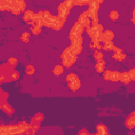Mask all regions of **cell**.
I'll return each instance as SVG.
<instances>
[{"mask_svg":"<svg viewBox=\"0 0 135 135\" xmlns=\"http://www.w3.org/2000/svg\"><path fill=\"white\" fill-rule=\"evenodd\" d=\"M28 130H30V123L22 120L16 124H9V126L1 124L0 135H26Z\"/></svg>","mask_w":135,"mask_h":135,"instance_id":"obj_1","label":"cell"},{"mask_svg":"<svg viewBox=\"0 0 135 135\" xmlns=\"http://www.w3.org/2000/svg\"><path fill=\"white\" fill-rule=\"evenodd\" d=\"M77 57H78V56L75 55V54L72 52V50H71L70 46L65 47V49L62 51L61 55H60L62 65H63L64 68H68V69H70V68L76 62Z\"/></svg>","mask_w":135,"mask_h":135,"instance_id":"obj_2","label":"cell"},{"mask_svg":"<svg viewBox=\"0 0 135 135\" xmlns=\"http://www.w3.org/2000/svg\"><path fill=\"white\" fill-rule=\"evenodd\" d=\"M103 1L102 0H99V1H91L90 4H89V7H88V13H89V17L91 19V25H96L98 24V11H99V5L102 3Z\"/></svg>","mask_w":135,"mask_h":135,"instance_id":"obj_3","label":"cell"},{"mask_svg":"<svg viewBox=\"0 0 135 135\" xmlns=\"http://www.w3.org/2000/svg\"><path fill=\"white\" fill-rule=\"evenodd\" d=\"M38 15L40 17L41 20V26H47V27H52L55 20H56V16H54L53 14H51L49 11L44 9V11H39Z\"/></svg>","mask_w":135,"mask_h":135,"instance_id":"obj_4","label":"cell"},{"mask_svg":"<svg viewBox=\"0 0 135 135\" xmlns=\"http://www.w3.org/2000/svg\"><path fill=\"white\" fill-rule=\"evenodd\" d=\"M73 5H74V1H72V0H65V1L61 2L57 7V13H58L57 16L66 19V17L70 15V12H71Z\"/></svg>","mask_w":135,"mask_h":135,"instance_id":"obj_5","label":"cell"},{"mask_svg":"<svg viewBox=\"0 0 135 135\" xmlns=\"http://www.w3.org/2000/svg\"><path fill=\"white\" fill-rule=\"evenodd\" d=\"M65 81L69 85V88L75 92V91H78L81 86V81H80V78L78 77L77 74L75 73H70L65 76Z\"/></svg>","mask_w":135,"mask_h":135,"instance_id":"obj_6","label":"cell"},{"mask_svg":"<svg viewBox=\"0 0 135 135\" xmlns=\"http://www.w3.org/2000/svg\"><path fill=\"white\" fill-rule=\"evenodd\" d=\"M102 33H103V25L100 23H98L96 25H91L90 27L86 28V34L94 41H99Z\"/></svg>","mask_w":135,"mask_h":135,"instance_id":"obj_7","label":"cell"},{"mask_svg":"<svg viewBox=\"0 0 135 135\" xmlns=\"http://www.w3.org/2000/svg\"><path fill=\"white\" fill-rule=\"evenodd\" d=\"M83 30H84V27H83L80 23H78V22L76 21V22L73 24V26L71 27V30H70V34H69L70 40H74V39H77V38L82 37Z\"/></svg>","mask_w":135,"mask_h":135,"instance_id":"obj_8","label":"cell"},{"mask_svg":"<svg viewBox=\"0 0 135 135\" xmlns=\"http://www.w3.org/2000/svg\"><path fill=\"white\" fill-rule=\"evenodd\" d=\"M25 8H26V3H25V1H23V0H14L11 12L13 13V15L18 16V15H20L22 12L24 13V12L26 11Z\"/></svg>","mask_w":135,"mask_h":135,"instance_id":"obj_9","label":"cell"},{"mask_svg":"<svg viewBox=\"0 0 135 135\" xmlns=\"http://www.w3.org/2000/svg\"><path fill=\"white\" fill-rule=\"evenodd\" d=\"M102 77L107 81H120L121 79V73L118 71H112V70H105L102 74Z\"/></svg>","mask_w":135,"mask_h":135,"instance_id":"obj_10","label":"cell"},{"mask_svg":"<svg viewBox=\"0 0 135 135\" xmlns=\"http://www.w3.org/2000/svg\"><path fill=\"white\" fill-rule=\"evenodd\" d=\"M43 118H44V116H43L42 113H36V114L32 117L31 122H30V128L33 130L34 133L39 129L41 122L43 121Z\"/></svg>","mask_w":135,"mask_h":135,"instance_id":"obj_11","label":"cell"},{"mask_svg":"<svg viewBox=\"0 0 135 135\" xmlns=\"http://www.w3.org/2000/svg\"><path fill=\"white\" fill-rule=\"evenodd\" d=\"M82 37H80V38H77V39H74V40H71V45H70V47H71V50H72V52L75 54V55H79L80 53H81V51H82Z\"/></svg>","mask_w":135,"mask_h":135,"instance_id":"obj_12","label":"cell"},{"mask_svg":"<svg viewBox=\"0 0 135 135\" xmlns=\"http://www.w3.org/2000/svg\"><path fill=\"white\" fill-rule=\"evenodd\" d=\"M78 23H80L84 28H88L91 26V19L89 17V13L88 11H83L81 12V14L78 16V20H77Z\"/></svg>","mask_w":135,"mask_h":135,"instance_id":"obj_13","label":"cell"},{"mask_svg":"<svg viewBox=\"0 0 135 135\" xmlns=\"http://www.w3.org/2000/svg\"><path fill=\"white\" fill-rule=\"evenodd\" d=\"M113 38H114V33L111 30H105L103 31V33L100 36L99 42H102V44L108 43V42H113Z\"/></svg>","mask_w":135,"mask_h":135,"instance_id":"obj_14","label":"cell"},{"mask_svg":"<svg viewBox=\"0 0 135 135\" xmlns=\"http://www.w3.org/2000/svg\"><path fill=\"white\" fill-rule=\"evenodd\" d=\"M65 22V18H62V17H59V16H56V20L52 26V28L54 31H60L62 27H63V24Z\"/></svg>","mask_w":135,"mask_h":135,"instance_id":"obj_15","label":"cell"},{"mask_svg":"<svg viewBox=\"0 0 135 135\" xmlns=\"http://www.w3.org/2000/svg\"><path fill=\"white\" fill-rule=\"evenodd\" d=\"M126 127L128 129H134L135 128V111H133L126 119V122H124Z\"/></svg>","mask_w":135,"mask_h":135,"instance_id":"obj_16","label":"cell"},{"mask_svg":"<svg viewBox=\"0 0 135 135\" xmlns=\"http://www.w3.org/2000/svg\"><path fill=\"white\" fill-rule=\"evenodd\" d=\"M34 16H35V13L33 12V11H31V9H26L24 13H23V15H22V18H23V20L27 23V24H32V21H33V18H34Z\"/></svg>","mask_w":135,"mask_h":135,"instance_id":"obj_17","label":"cell"},{"mask_svg":"<svg viewBox=\"0 0 135 135\" xmlns=\"http://www.w3.org/2000/svg\"><path fill=\"white\" fill-rule=\"evenodd\" d=\"M14 0H2L0 1V9L1 11H11L13 6Z\"/></svg>","mask_w":135,"mask_h":135,"instance_id":"obj_18","label":"cell"},{"mask_svg":"<svg viewBox=\"0 0 135 135\" xmlns=\"http://www.w3.org/2000/svg\"><path fill=\"white\" fill-rule=\"evenodd\" d=\"M95 135H110L108 132L107 127L103 123H98L96 127V133Z\"/></svg>","mask_w":135,"mask_h":135,"instance_id":"obj_19","label":"cell"},{"mask_svg":"<svg viewBox=\"0 0 135 135\" xmlns=\"http://www.w3.org/2000/svg\"><path fill=\"white\" fill-rule=\"evenodd\" d=\"M95 70H96V72L97 73H102L103 74V72L105 71V61L104 60H101V61H98V62H96V64H95Z\"/></svg>","mask_w":135,"mask_h":135,"instance_id":"obj_20","label":"cell"},{"mask_svg":"<svg viewBox=\"0 0 135 135\" xmlns=\"http://www.w3.org/2000/svg\"><path fill=\"white\" fill-rule=\"evenodd\" d=\"M63 72H64V66H63L62 64H57V65H55L54 69H53V74H54L55 76H57V77L60 76V75H62Z\"/></svg>","mask_w":135,"mask_h":135,"instance_id":"obj_21","label":"cell"},{"mask_svg":"<svg viewBox=\"0 0 135 135\" xmlns=\"http://www.w3.org/2000/svg\"><path fill=\"white\" fill-rule=\"evenodd\" d=\"M0 108H1V110H2L4 113H6V114H8V115H11V114L14 113V109H13L12 105L8 104L7 102H5V103H3V104H0Z\"/></svg>","mask_w":135,"mask_h":135,"instance_id":"obj_22","label":"cell"},{"mask_svg":"<svg viewBox=\"0 0 135 135\" xmlns=\"http://www.w3.org/2000/svg\"><path fill=\"white\" fill-rule=\"evenodd\" d=\"M120 81L123 82L124 84H129V83L132 81V80H131V77H130V74H129V71L121 73V79H120Z\"/></svg>","mask_w":135,"mask_h":135,"instance_id":"obj_23","label":"cell"},{"mask_svg":"<svg viewBox=\"0 0 135 135\" xmlns=\"http://www.w3.org/2000/svg\"><path fill=\"white\" fill-rule=\"evenodd\" d=\"M94 59L96 60V62L103 60V54H102V52L99 51V50H96L94 52Z\"/></svg>","mask_w":135,"mask_h":135,"instance_id":"obj_24","label":"cell"},{"mask_svg":"<svg viewBox=\"0 0 135 135\" xmlns=\"http://www.w3.org/2000/svg\"><path fill=\"white\" fill-rule=\"evenodd\" d=\"M30 31L34 35H39L41 33V26H39V25H31Z\"/></svg>","mask_w":135,"mask_h":135,"instance_id":"obj_25","label":"cell"},{"mask_svg":"<svg viewBox=\"0 0 135 135\" xmlns=\"http://www.w3.org/2000/svg\"><path fill=\"white\" fill-rule=\"evenodd\" d=\"M126 58V54L124 53H120V54H113V59L115 61H123Z\"/></svg>","mask_w":135,"mask_h":135,"instance_id":"obj_26","label":"cell"},{"mask_svg":"<svg viewBox=\"0 0 135 135\" xmlns=\"http://www.w3.org/2000/svg\"><path fill=\"white\" fill-rule=\"evenodd\" d=\"M0 103L1 104H3V103H5L6 102V99L8 98V94L6 93V92H4L3 90H1V93H0Z\"/></svg>","mask_w":135,"mask_h":135,"instance_id":"obj_27","label":"cell"},{"mask_svg":"<svg viewBox=\"0 0 135 135\" xmlns=\"http://www.w3.org/2000/svg\"><path fill=\"white\" fill-rule=\"evenodd\" d=\"M110 19L111 20H113V21H116L118 18H119V13L117 12V11H115V9H113V11H111L110 12Z\"/></svg>","mask_w":135,"mask_h":135,"instance_id":"obj_28","label":"cell"},{"mask_svg":"<svg viewBox=\"0 0 135 135\" xmlns=\"http://www.w3.org/2000/svg\"><path fill=\"white\" fill-rule=\"evenodd\" d=\"M114 46L115 45H114L113 42H108V43L102 44V50H104V51H113Z\"/></svg>","mask_w":135,"mask_h":135,"instance_id":"obj_29","label":"cell"},{"mask_svg":"<svg viewBox=\"0 0 135 135\" xmlns=\"http://www.w3.org/2000/svg\"><path fill=\"white\" fill-rule=\"evenodd\" d=\"M30 37H31V34L28 33V32H23L22 34H21V40L23 41V42H28V40H30Z\"/></svg>","mask_w":135,"mask_h":135,"instance_id":"obj_30","label":"cell"},{"mask_svg":"<svg viewBox=\"0 0 135 135\" xmlns=\"http://www.w3.org/2000/svg\"><path fill=\"white\" fill-rule=\"evenodd\" d=\"M20 78V74H19V72L18 71H14L13 73H12V75H11V77H9V81H15V80H18Z\"/></svg>","mask_w":135,"mask_h":135,"instance_id":"obj_31","label":"cell"},{"mask_svg":"<svg viewBox=\"0 0 135 135\" xmlns=\"http://www.w3.org/2000/svg\"><path fill=\"white\" fill-rule=\"evenodd\" d=\"M25 73H26L27 75H33V74L35 73V68H34V65H32V64L26 65V68H25Z\"/></svg>","mask_w":135,"mask_h":135,"instance_id":"obj_32","label":"cell"},{"mask_svg":"<svg viewBox=\"0 0 135 135\" xmlns=\"http://www.w3.org/2000/svg\"><path fill=\"white\" fill-rule=\"evenodd\" d=\"M7 62H8L12 66H14V68H15V66L17 65V63H18V60H17L15 57H11V58H8V61H7Z\"/></svg>","mask_w":135,"mask_h":135,"instance_id":"obj_33","label":"cell"},{"mask_svg":"<svg viewBox=\"0 0 135 135\" xmlns=\"http://www.w3.org/2000/svg\"><path fill=\"white\" fill-rule=\"evenodd\" d=\"M90 2L91 1H84V0H82V1H74V5H89L90 4Z\"/></svg>","mask_w":135,"mask_h":135,"instance_id":"obj_34","label":"cell"},{"mask_svg":"<svg viewBox=\"0 0 135 135\" xmlns=\"http://www.w3.org/2000/svg\"><path fill=\"white\" fill-rule=\"evenodd\" d=\"M129 74H130V77H131V80L135 81V66L132 68L130 71H129Z\"/></svg>","mask_w":135,"mask_h":135,"instance_id":"obj_35","label":"cell"},{"mask_svg":"<svg viewBox=\"0 0 135 135\" xmlns=\"http://www.w3.org/2000/svg\"><path fill=\"white\" fill-rule=\"evenodd\" d=\"M78 135H95V134H91V133H89V131H88L86 129H81V130L79 131Z\"/></svg>","mask_w":135,"mask_h":135,"instance_id":"obj_36","label":"cell"},{"mask_svg":"<svg viewBox=\"0 0 135 135\" xmlns=\"http://www.w3.org/2000/svg\"><path fill=\"white\" fill-rule=\"evenodd\" d=\"M113 52H114V54H120V53H122V50H121L120 47L114 46V49H113Z\"/></svg>","mask_w":135,"mask_h":135,"instance_id":"obj_37","label":"cell"},{"mask_svg":"<svg viewBox=\"0 0 135 135\" xmlns=\"http://www.w3.org/2000/svg\"><path fill=\"white\" fill-rule=\"evenodd\" d=\"M131 21L135 24V4H134V7H133V12H132V18H131Z\"/></svg>","mask_w":135,"mask_h":135,"instance_id":"obj_38","label":"cell"},{"mask_svg":"<svg viewBox=\"0 0 135 135\" xmlns=\"http://www.w3.org/2000/svg\"><path fill=\"white\" fill-rule=\"evenodd\" d=\"M33 135H35V134H33Z\"/></svg>","mask_w":135,"mask_h":135,"instance_id":"obj_39","label":"cell"}]
</instances>
